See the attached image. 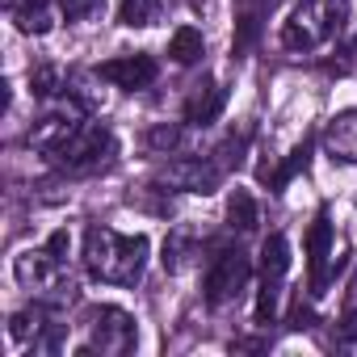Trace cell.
I'll list each match as a JSON object with an SVG mask.
<instances>
[{
    "label": "cell",
    "instance_id": "obj_11",
    "mask_svg": "<svg viewBox=\"0 0 357 357\" xmlns=\"http://www.w3.org/2000/svg\"><path fill=\"white\" fill-rule=\"evenodd\" d=\"M223 105H227V89H223L219 80L206 76V80H198L194 93L185 97V122H194V126H211V122H219Z\"/></svg>",
    "mask_w": 357,
    "mask_h": 357
},
{
    "label": "cell",
    "instance_id": "obj_4",
    "mask_svg": "<svg viewBox=\"0 0 357 357\" xmlns=\"http://www.w3.org/2000/svg\"><path fill=\"white\" fill-rule=\"evenodd\" d=\"M303 248H307V269H311V294H324L336 282V273L344 269V248H336V231H332L328 215L311 219Z\"/></svg>",
    "mask_w": 357,
    "mask_h": 357
},
{
    "label": "cell",
    "instance_id": "obj_22",
    "mask_svg": "<svg viewBox=\"0 0 357 357\" xmlns=\"http://www.w3.org/2000/svg\"><path fill=\"white\" fill-rule=\"evenodd\" d=\"M55 5H59V13L68 22H84V17H93L101 9V0H55Z\"/></svg>",
    "mask_w": 357,
    "mask_h": 357
},
{
    "label": "cell",
    "instance_id": "obj_10",
    "mask_svg": "<svg viewBox=\"0 0 357 357\" xmlns=\"http://www.w3.org/2000/svg\"><path fill=\"white\" fill-rule=\"evenodd\" d=\"M155 59L151 55H118V59H105V63H97V76L105 80V84H114V89H126V93H135V89H147L151 80H155Z\"/></svg>",
    "mask_w": 357,
    "mask_h": 357
},
{
    "label": "cell",
    "instance_id": "obj_17",
    "mask_svg": "<svg viewBox=\"0 0 357 357\" xmlns=\"http://www.w3.org/2000/svg\"><path fill=\"white\" fill-rule=\"evenodd\" d=\"M257 223H261L257 198H252L248 190H236V194L227 198V227H231V231H257Z\"/></svg>",
    "mask_w": 357,
    "mask_h": 357
},
{
    "label": "cell",
    "instance_id": "obj_3",
    "mask_svg": "<svg viewBox=\"0 0 357 357\" xmlns=\"http://www.w3.org/2000/svg\"><path fill=\"white\" fill-rule=\"evenodd\" d=\"M114 155H118L114 130L101 126V122H80V126L68 135V143H59V147L51 151V164H55L59 172H68V176H89V172L109 168Z\"/></svg>",
    "mask_w": 357,
    "mask_h": 357
},
{
    "label": "cell",
    "instance_id": "obj_1",
    "mask_svg": "<svg viewBox=\"0 0 357 357\" xmlns=\"http://www.w3.org/2000/svg\"><path fill=\"white\" fill-rule=\"evenodd\" d=\"M147 236H122L114 227L84 231V269L109 286H135L147 269Z\"/></svg>",
    "mask_w": 357,
    "mask_h": 357
},
{
    "label": "cell",
    "instance_id": "obj_23",
    "mask_svg": "<svg viewBox=\"0 0 357 357\" xmlns=\"http://www.w3.org/2000/svg\"><path fill=\"white\" fill-rule=\"evenodd\" d=\"M349 59L357 63V34H353V47H349Z\"/></svg>",
    "mask_w": 357,
    "mask_h": 357
},
{
    "label": "cell",
    "instance_id": "obj_15",
    "mask_svg": "<svg viewBox=\"0 0 357 357\" xmlns=\"http://www.w3.org/2000/svg\"><path fill=\"white\" fill-rule=\"evenodd\" d=\"M202 55H206L202 30H194V26H181V30H172V38H168V59H172V63L190 68V63H198Z\"/></svg>",
    "mask_w": 357,
    "mask_h": 357
},
{
    "label": "cell",
    "instance_id": "obj_16",
    "mask_svg": "<svg viewBox=\"0 0 357 357\" xmlns=\"http://www.w3.org/2000/svg\"><path fill=\"white\" fill-rule=\"evenodd\" d=\"M9 13H13V26L22 34H47L51 30V9L43 5V0H17Z\"/></svg>",
    "mask_w": 357,
    "mask_h": 357
},
{
    "label": "cell",
    "instance_id": "obj_12",
    "mask_svg": "<svg viewBox=\"0 0 357 357\" xmlns=\"http://www.w3.org/2000/svg\"><path fill=\"white\" fill-rule=\"evenodd\" d=\"M324 151L336 164H357V109H344L324 130Z\"/></svg>",
    "mask_w": 357,
    "mask_h": 357
},
{
    "label": "cell",
    "instance_id": "obj_5",
    "mask_svg": "<svg viewBox=\"0 0 357 357\" xmlns=\"http://www.w3.org/2000/svg\"><path fill=\"white\" fill-rule=\"evenodd\" d=\"M139 344V328L135 315L122 307H93L89 311V340L80 344V353H130Z\"/></svg>",
    "mask_w": 357,
    "mask_h": 357
},
{
    "label": "cell",
    "instance_id": "obj_9",
    "mask_svg": "<svg viewBox=\"0 0 357 357\" xmlns=\"http://www.w3.org/2000/svg\"><path fill=\"white\" fill-rule=\"evenodd\" d=\"M160 176H164V185H172V190L211 194V190H219V181H223V164H219V160H206V155H185V160H172Z\"/></svg>",
    "mask_w": 357,
    "mask_h": 357
},
{
    "label": "cell",
    "instance_id": "obj_20",
    "mask_svg": "<svg viewBox=\"0 0 357 357\" xmlns=\"http://www.w3.org/2000/svg\"><path fill=\"white\" fill-rule=\"evenodd\" d=\"M30 89H34V97H55L59 93V68H51V63L34 68L30 72Z\"/></svg>",
    "mask_w": 357,
    "mask_h": 357
},
{
    "label": "cell",
    "instance_id": "obj_7",
    "mask_svg": "<svg viewBox=\"0 0 357 357\" xmlns=\"http://www.w3.org/2000/svg\"><path fill=\"white\" fill-rule=\"evenodd\" d=\"M13 273H17L22 290H30V294H63V290H72V282H68V257L51 252L47 244L38 252L34 248L22 252L17 265H13Z\"/></svg>",
    "mask_w": 357,
    "mask_h": 357
},
{
    "label": "cell",
    "instance_id": "obj_18",
    "mask_svg": "<svg viewBox=\"0 0 357 357\" xmlns=\"http://www.w3.org/2000/svg\"><path fill=\"white\" fill-rule=\"evenodd\" d=\"M160 13L155 0H118V26H130V30H143L151 26Z\"/></svg>",
    "mask_w": 357,
    "mask_h": 357
},
{
    "label": "cell",
    "instance_id": "obj_14",
    "mask_svg": "<svg viewBox=\"0 0 357 357\" xmlns=\"http://www.w3.org/2000/svg\"><path fill=\"white\" fill-rule=\"evenodd\" d=\"M261 26H265V0H236V38H231V51L236 55H248L261 38Z\"/></svg>",
    "mask_w": 357,
    "mask_h": 357
},
{
    "label": "cell",
    "instance_id": "obj_13",
    "mask_svg": "<svg viewBox=\"0 0 357 357\" xmlns=\"http://www.w3.org/2000/svg\"><path fill=\"white\" fill-rule=\"evenodd\" d=\"M80 122H76V114L72 109H51V114H43L34 126H30V147H38V151H55L59 143H68V135L76 130Z\"/></svg>",
    "mask_w": 357,
    "mask_h": 357
},
{
    "label": "cell",
    "instance_id": "obj_8",
    "mask_svg": "<svg viewBox=\"0 0 357 357\" xmlns=\"http://www.w3.org/2000/svg\"><path fill=\"white\" fill-rule=\"evenodd\" d=\"M248 278H252V261H248L244 248H223V252H215V261H211V269H206V282H202L206 307L231 303V298L248 286Z\"/></svg>",
    "mask_w": 357,
    "mask_h": 357
},
{
    "label": "cell",
    "instance_id": "obj_21",
    "mask_svg": "<svg viewBox=\"0 0 357 357\" xmlns=\"http://www.w3.org/2000/svg\"><path fill=\"white\" fill-rule=\"evenodd\" d=\"M176 143H181V126H172V122H160L147 130V147H155V151H172Z\"/></svg>",
    "mask_w": 357,
    "mask_h": 357
},
{
    "label": "cell",
    "instance_id": "obj_19",
    "mask_svg": "<svg viewBox=\"0 0 357 357\" xmlns=\"http://www.w3.org/2000/svg\"><path fill=\"white\" fill-rule=\"evenodd\" d=\"M307 151H311V147L303 143V147H294V151H290V160H286V164H282L278 172H265V181H269V190H282V185L290 181V176L298 172V168H307Z\"/></svg>",
    "mask_w": 357,
    "mask_h": 357
},
{
    "label": "cell",
    "instance_id": "obj_6",
    "mask_svg": "<svg viewBox=\"0 0 357 357\" xmlns=\"http://www.w3.org/2000/svg\"><path fill=\"white\" fill-rule=\"evenodd\" d=\"M286 273H290V240H286L282 231H273V236L265 240V248H261V294H257V324H273Z\"/></svg>",
    "mask_w": 357,
    "mask_h": 357
},
{
    "label": "cell",
    "instance_id": "obj_2",
    "mask_svg": "<svg viewBox=\"0 0 357 357\" xmlns=\"http://www.w3.org/2000/svg\"><path fill=\"white\" fill-rule=\"evenodd\" d=\"M349 17V0H298L282 26L286 51H315L324 47Z\"/></svg>",
    "mask_w": 357,
    "mask_h": 357
}]
</instances>
